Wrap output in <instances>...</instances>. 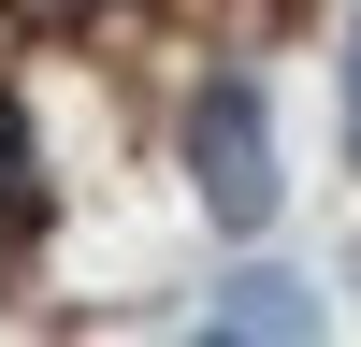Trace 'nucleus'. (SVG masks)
<instances>
[{
    "instance_id": "nucleus-1",
    "label": "nucleus",
    "mask_w": 361,
    "mask_h": 347,
    "mask_svg": "<svg viewBox=\"0 0 361 347\" xmlns=\"http://www.w3.org/2000/svg\"><path fill=\"white\" fill-rule=\"evenodd\" d=\"M188 202L246 246V231H275L289 174H275V102H260V73H202L188 87Z\"/></svg>"
},
{
    "instance_id": "nucleus-2",
    "label": "nucleus",
    "mask_w": 361,
    "mask_h": 347,
    "mask_svg": "<svg viewBox=\"0 0 361 347\" xmlns=\"http://www.w3.org/2000/svg\"><path fill=\"white\" fill-rule=\"evenodd\" d=\"M44 217H58V188H44V130H29V102L0 87V260L44 246Z\"/></svg>"
},
{
    "instance_id": "nucleus-3",
    "label": "nucleus",
    "mask_w": 361,
    "mask_h": 347,
    "mask_svg": "<svg viewBox=\"0 0 361 347\" xmlns=\"http://www.w3.org/2000/svg\"><path fill=\"white\" fill-rule=\"evenodd\" d=\"M202 333H318V289H304V275H275V260H260V275H231L217 304H202Z\"/></svg>"
},
{
    "instance_id": "nucleus-4",
    "label": "nucleus",
    "mask_w": 361,
    "mask_h": 347,
    "mask_svg": "<svg viewBox=\"0 0 361 347\" xmlns=\"http://www.w3.org/2000/svg\"><path fill=\"white\" fill-rule=\"evenodd\" d=\"M333 116H347V174H361V15H347V44H333Z\"/></svg>"
},
{
    "instance_id": "nucleus-5",
    "label": "nucleus",
    "mask_w": 361,
    "mask_h": 347,
    "mask_svg": "<svg viewBox=\"0 0 361 347\" xmlns=\"http://www.w3.org/2000/svg\"><path fill=\"white\" fill-rule=\"evenodd\" d=\"M29 15H116V0H29Z\"/></svg>"
}]
</instances>
